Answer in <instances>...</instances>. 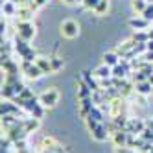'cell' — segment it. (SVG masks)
I'll return each mask as SVG.
<instances>
[{
	"instance_id": "1",
	"label": "cell",
	"mask_w": 153,
	"mask_h": 153,
	"mask_svg": "<svg viewBox=\"0 0 153 153\" xmlns=\"http://www.w3.org/2000/svg\"><path fill=\"white\" fill-rule=\"evenodd\" d=\"M37 100L41 102V105H45L46 109H52V107H56V103L59 102V91L53 89V87H50V89L42 91V92L39 94Z\"/></svg>"
},
{
	"instance_id": "2",
	"label": "cell",
	"mask_w": 153,
	"mask_h": 153,
	"mask_svg": "<svg viewBox=\"0 0 153 153\" xmlns=\"http://www.w3.org/2000/svg\"><path fill=\"white\" fill-rule=\"evenodd\" d=\"M33 35H35V28H33V24H31V22H22V20H19V22H17V37H20V39H24V41L30 42V39H33Z\"/></svg>"
},
{
	"instance_id": "3",
	"label": "cell",
	"mask_w": 153,
	"mask_h": 153,
	"mask_svg": "<svg viewBox=\"0 0 153 153\" xmlns=\"http://www.w3.org/2000/svg\"><path fill=\"white\" fill-rule=\"evenodd\" d=\"M20 70H22L24 76H26V78H30V79H39L41 76H42V70L37 67L35 63H26V61H22V63H20Z\"/></svg>"
},
{
	"instance_id": "4",
	"label": "cell",
	"mask_w": 153,
	"mask_h": 153,
	"mask_svg": "<svg viewBox=\"0 0 153 153\" xmlns=\"http://www.w3.org/2000/svg\"><path fill=\"white\" fill-rule=\"evenodd\" d=\"M61 33L67 37V39L78 37V33H79V24L76 22V20H65V22L61 24Z\"/></svg>"
},
{
	"instance_id": "5",
	"label": "cell",
	"mask_w": 153,
	"mask_h": 153,
	"mask_svg": "<svg viewBox=\"0 0 153 153\" xmlns=\"http://www.w3.org/2000/svg\"><path fill=\"white\" fill-rule=\"evenodd\" d=\"M144 129H146V122H144V120H140V118H127V126H126L127 133L140 135Z\"/></svg>"
},
{
	"instance_id": "6",
	"label": "cell",
	"mask_w": 153,
	"mask_h": 153,
	"mask_svg": "<svg viewBox=\"0 0 153 153\" xmlns=\"http://www.w3.org/2000/svg\"><path fill=\"white\" fill-rule=\"evenodd\" d=\"M15 52L19 53L20 57H26L28 53L31 52V46L28 45V41H24V39L17 37V39H15Z\"/></svg>"
},
{
	"instance_id": "7",
	"label": "cell",
	"mask_w": 153,
	"mask_h": 153,
	"mask_svg": "<svg viewBox=\"0 0 153 153\" xmlns=\"http://www.w3.org/2000/svg\"><path fill=\"white\" fill-rule=\"evenodd\" d=\"M83 81L91 87V91H92V92L102 91V85H100V81H98V78H96L94 74H91V72H83Z\"/></svg>"
},
{
	"instance_id": "8",
	"label": "cell",
	"mask_w": 153,
	"mask_h": 153,
	"mask_svg": "<svg viewBox=\"0 0 153 153\" xmlns=\"http://www.w3.org/2000/svg\"><path fill=\"white\" fill-rule=\"evenodd\" d=\"M149 20H146L144 17H135V19H131L129 20V26L133 28V30H137V31H140V30H146L148 31V28H149Z\"/></svg>"
},
{
	"instance_id": "9",
	"label": "cell",
	"mask_w": 153,
	"mask_h": 153,
	"mask_svg": "<svg viewBox=\"0 0 153 153\" xmlns=\"http://www.w3.org/2000/svg\"><path fill=\"white\" fill-rule=\"evenodd\" d=\"M113 137V144H114V148H120V146H127V137H129V133L126 129H122V131H116L114 135H111Z\"/></svg>"
},
{
	"instance_id": "10",
	"label": "cell",
	"mask_w": 153,
	"mask_h": 153,
	"mask_svg": "<svg viewBox=\"0 0 153 153\" xmlns=\"http://www.w3.org/2000/svg\"><path fill=\"white\" fill-rule=\"evenodd\" d=\"M135 45H137V42H135L133 39H129V41H126V42H122V45H118L114 52L118 53V56H122V57H126V56H127V53H129L131 50H133V48H135Z\"/></svg>"
},
{
	"instance_id": "11",
	"label": "cell",
	"mask_w": 153,
	"mask_h": 153,
	"mask_svg": "<svg viewBox=\"0 0 153 153\" xmlns=\"http://www.w3.org/2000/svg\"><path fill=\"white\" fill-rule=\"evenodd\" d=\"M94 76L98 79H109V78H113V68L107 67V65H100V67L94 70Z\"/></svg>"
},
{
	"instance_id": "12",
	"label": "cell",
	"mask_w": 153,
	"mask_h": 153,
	"mask_svg": "<svg viewBox=\"0 0 153 153\" xmlns=\"http://www.w3.org/2000/svg\"><path fill=\"white\" fill-rule=\"evenodd\" d=\"M91 133H92V137H94L98 142H103V140H107V137H109V131H107V127H105L103 122L98 124V127H96L94 131H91Z\"/></svg>"
},
{
	"instance_id": "13",
	"label": "cell",
	"mask_w": 153,
	"mask_h": 153,
	"mask_svg": "<svg viewBox=\"0 0 153 153\" xmlns=\"http://www.w3.org/2000/svg\"><path fill=\"white\" fill-rule=\"evenodd\" d=\"M35 65L42 70V74H52V72H53L52 61H50L48 57H37V59H35Z\"/></svg>"
},
{
	"instance_id": "14",
	"label": "cell",
	"mask_w": 153,
	"mask_h": 153,
	"mask_svg": "<svg viewBox=\"0 0 153 153\" xmlns=\"http://www.w3.org/2000/svg\"><path fill=\"white\" fill-rule=\"evenodd\" d=\"M17 107H19L17 103H11L9 100H6V102H2V105H0V111H2V114H13V116H17L19 114V109Z\"/></svg>"
},
{
	"instance_id": "15",
	"label": "cell",
	"mask_w": 153,
	"mask_h": 153,
	"mask_svg": "<svg viewBox=\"0 0 153 153\" xmlns=\"http://www.w3.org/2000/svg\"><path fill=\"white\" fill-rule=\"evenodd\" d=\"M17 17H19V20H22V22H30V19L33 17V9L30 6H22V7H19Z\"/></svg>"
},
{
	"instance_id": "16",
	"label": "cell",
	"mask_w": 153,
	"mask_h": 153,
	"mask_svg": "<svg viewBox=\"0 0 153 153\" xmlns=\"http://www.w3.org/2000/svg\"><path fill=\"white\" fill-rule=\"evenodd\" d=\"M120 63V56L116 52H107V53H103V65H107V67H116V65Z\"/></svg>"
},
{
	"instance_id": "17",
	"label": "cell",
	"mask_w": 153,
	"mask_h": 153,
	"mask_svg": "<svg viewBox=\"0 0 153 153\" xmlns=\"http://www.w3.org/2000/svg\"><path fill=\"white\" fill-rule=\"evenodd\" d=\"M78 85H79V91H78V98H79V100H85V98H92V91H91V87L87 85L83 79H79V81H78Z\"/></svg>"
},
{
	"instance_id": "18",
	"label": "cell",
	"mask_w": 153,
	"mask_h": 153,
	"mask_svg": "<svg viewBox=\"0 0 153 153\" xmlns=\"http://www.w3.org/2000/svg\"><path fill=\"white\" fill-rule=\"evenodd\" d=\"M2 68H4L6 74H19V67L13 63V59H9V57L2 59Z\"/></svg>"
},
{
	"instance_id": "19",
	"label": "cell",
	"mask_w": 153,
	"mask_h": 153,
	"mask_svg": "<svg viewBox=\"0 0 153 153\" xmlns=\"http://www.w3.org/2000/svg\"><path fill=\"white\" fill-rule=\"evenodd\" d=\"M135 91H137V94L146 96V94H151L153 85H151L149 81H142V83H137V85H135Z\"/></svg>"
},
{
	"instance_id": "20",
	"label": "cell",
	"mask_w": 153,
	"mask_h": 153,
	"mask_svg": "<svg viewBox=\"0 0 153 153\" xmlns=\"http://www.w3.org/2000/svg\"><path fill=\"white\" fill-rule=\"evenodd\" d=\"M2 11H4L7 17H11V15H17L19 7H17V4H15V2H11V0H6V2L2 4Z\"/></svg>"
},
{
	"instance_id": "21",
	"label": "cell",
	"mask_w": 153,
	"mask_h": 153,
	"mask_svg": "<svg viewBox=\"0 0 153 153\" xmlns=\"http://www.w3.org/2000/svg\"><path fill=\"white\" fill-rule=\"evenodd\" d=\"M15 96H17L15 87H13V85H7V83H4V87H2V98H6V100H13Z\"/></svg>"
},
{
	"instance_id": "22",
	"label": "cell",
	"mask_w": 153,
	"mask_h": 153,
	"mask_svg": "<svg viewBox=\"0 0 153 153\" xmlns=\"http://www.w3.org/2000/svg\"><path fill=\"white\" fill-rule=\"evenodd\" d=\"M39 127V118H24V129L28 131V133H31V131H35Z\"/></svg>"
},
{
	"instance_id": "23",
	"label": "cell",
	"mask_w": 153,
	"mask_h": 153,
	"mask_svg": "<svg viewBox=\"0 0 153 153\" xmlns=\"http://www.w3.org/2000/svg\"><path fill=\"white\" fill-rule=\"evenodd\" d=\"M133 41H135V42H148V41H149V31H146V30L135 31Z\"/></svg>"
},
{
	"instance_id": "24",
	"label": "cell",
	"mask_w": 153,
	"mask_h": 153,
	"mask_svg": "<svg viewBox=\"0 0 153 153\" xmlns=\"http://www.w3.org/2000/svg\"><path fill=\"white\" fill-rule=\"evenodd\" d=\"M148 7V2L146 0H133V9L137 13H144V9Z\"/></svg>"
},
{
	"instance_id": "25",
	"label": "cell",
	"mask_w": 153,
	"mask_h": 153,
	"mask_svg": "<svg viewBox=\"0 0 153 153\" xmlns=\"http://www.w3.org/2000/svg\"><path fill=\"white\" fill-rule=\"evenodd\" d=\"M107 9H109V2H107V0H100V4L96 6L94 11H96L98 15H103V13H107Z\"/></svg>"
},
{
	"instance_id": "26",
	"label": "cell",
	"mask_w": 153,
	"mask_h": 153,
	"mask_svg": "<svg viewBox=\"0 0 153 153\" xmlns=\"http://www.w3.org/2000/svg\"><path fill=\"white\" fill-rule=\"evenodd\" d=\"M50 61H52V68H53V72H59L61 68H63V59L61 57H50Z\"/></svg>"
},
{
	"instance_id": "27",
	"label": "cell",
	"mask_w": 153,
	"mask_h": 153,
	"mask_svg": "<svg viewBox=\"0 0 153 153\" xmlns=\"http://www.w3.org/2000/svg\"><path fill=\"white\" fill-rule=\"evenodd\" d=\"M83 9H91V11H94L96 9V6L100 4V0H83Z\"/></svg>"
},
{
	"instance_id": "28",
	"label": "cell",
	"mask_w": 153,
	"mask_h": 153,
	"mask_svg": "<svg viewBox=\"0 0 153 153\" xmlns=\"http://www.w3.org/2000/svg\"><path fill=\"white\" fill-rule=\"evenodd\" d=\"M142 17H144L146 20H149V22H153V4H148V7L144 9Z\"/></svg>"
},
{
	"instance_id": "29",
	"label": "cell",
	"mask_w": 153,
	"mask_h": 153,
	"mask_svg": "<svg viewBox=\"0 0 153 153\" xmlns=\"http://www.w3.org/2000/svg\"><path fill=\"white\" fill-rule=\"evenodd\" d=\"M19 96L22 98V100H31V98H35L33 91H31V89H28V87H24V89H22V92H20Z\"/></svg>"
},
{
	"instance_id": "30",
	"label": "cell",
	"mask_w": 153,
	"mask_h": 153,
	"mask_svg": "<svg viewBox=\"0 0 153 153\" xmlns=\"http://www.w3.org/2000/svg\"><path fill=\"white\" fill-rule=\"evenodd\" d=\"M45 4H46V0H31V2H30V7L33 9V11H37V9L42 7Z\"/></svg>"
},
{
	"instance_id": "31",
	"label": "cell",
	"mask_w": 153,
	"mask_h": 153,
	"mask_svg": "<svg viewBox=\"0 0 153 153\" xmlns=\"http://www.w3.org/2000/svg\"><path fill=\"white\" fill-rule=\"evenodd\" d=\"M114 153H135V149L129 146H120V148H114Z\"/></svg>"
},
{
	"instance_id": "32",
	"label": "cell",
	"mask_w": 153,
	"mask_h": 153,
	"mask_svg": "<svg viewBox=\"0 0 153 153\" xmlns=\"http://www.w3.org/2000/svg\"><path fill=\"white\" fill-rule=\"evenodd\" d=\"M148 50H149V52H153V39H149V41H148Z\"/></svg>"
},
{
	"instance_id": "33",
	"label": "cell",
	"mask_w": 153,
	"mask_h": 153,
	"mask_svg": "<svg viewBox=\"0 0 153 153\" xmlns=\"http://www.w3.org/2000/svg\"><path fill=\"white\" fill-rule=\"evenodd\" d=\"M65 2H67V4H76L78 0H65Z\"/></svg>"
},
{
	"instance_id": "34",
	"label": "cell",
	"mask_w": 153,
	"mask_h": 153,
	"mask_svg": "<svg viewBox=\"0 0 153 153\" xmlns=\"http://www.w3.org/2000/svg\"><path fill=\"white\" fill-rule=\"evenodd\" d=\"M149 31V39H153V30H148Z\"/></svg>"
},
{
	"instance_id": "35",
	"label": "cell",
	"mask_w": 153,
	"mask_h": 153,
	"mask_svg": "<svg viewBox=\"0 0 153 153\" xmlns=\"http://www.w3.org/2000/svg\"><path fill=\"white\" fill-rule=\"evenodd\" d=\"M151 94H153V91H151Z\"/></svg>"
}]
</instances>
